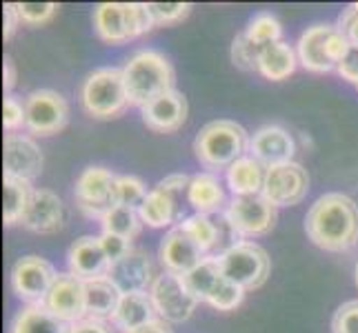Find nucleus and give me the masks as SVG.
I'll return each mask as SVG.
<instances>
[{
	"mask_svg": "<svg viewBox=\"0 0 358 333\" xmlns=\"http://www.w3.org/2000/svg\"><path fill=\"white\" fill-rule=\"evenodd\" d=\"M225 218L236 236H265L276 225V207L263 193L234 195Z\"/></svg>",
	"mask_w": 358,
	"mask_h": 333,
	"instance_id": "obj_11",
	"label": "nucleus"
},
{
	"mask_svg": "<svg viewBox=\"0 0 358 333\" xmlns=\"http://www.w3.org/2000/svg\"><path fill=\"white\" fill-rule=\"evenodd\" d=\"M156 318H158V311L154 306L150 291L125 293V295H120V302L112 316V325L120 331L129 333L134 329H141L145 325L154 323Z\"/></svg>",
	"mask_w": 358,
	"mask_h": 333,
	"instance_id": "obj_22",
	"label": "nucleus"
},
{
	"mask_svg": "<svg viewBox=\"0 0 358 333\" xmlns=\"http://www.w3.org/2000/svg\"><path fill=\"white\" fill-rule=\"evenodd\" d=\"M9 333H69V325L56 318L45 304H27L16 313Z\"/></svg>",
	"mask_w": 358,
	"mask_h": 333,
	"instance_id": "obj_27",
	"label": "nucleus"
},
{
	"mask_svg": "<svg viewBox=\"0 0 358 333\" xmlns=\"http://www.w3.org/2000/svg\"><path fill=\"white\" fill-rule=\"evenodd\" d=\"M120 302V291L114 282L105 278L85 280V304H87V318L94 320H112L116 306Z\"/></svg>",
	"mask_w": 358,
	"mask_h": 333,
	"instance_id": "obj_28",
	"label": "nucleus"
},
{
	"mask_svg": "<svg viewBox=\"0 0 358 333\" xmlns=\"http://www.w3.org/2000/svg\"><path fill=\"white\" fill-rule=\"evenodd\" d=\"M101 225H103V233H114V236H120L131 242L141 233L145 222L138 214V209L116 205L112 212L101 220Z\"/></svg>",
	"mask_w": 358,
	"mask_h": 333,
	"instance_id": "obj_31",
	"label": "nucleus"
},
{
	"mask_svg": "<svg viewBox=\"0 0 358 333\" xmlns=\"http://www.w3.org/2000/svg\"><path fill=\"white\" fill-rule=\"evenodd\" d=\"M261 49L263 47L254 45L250 38H247L245 31L238 34L231 43L234 65H236L238 69H245V71H258V56H261Z\"/></svg>",
	"mask_w": 358,
	"mask_h": 333,
	"instance_id": "obj_36",
	"label": "nucleus"
},
{
	"mask_svg": "<svg viewBox=\"0 0 358 333\" xmlns=\"http://www.w3.org/2000/svg\"><path fill=\"white\" fill-rule=\"evenodd\" d=\"M180 225L205 253L212 251L214 246H218L220 242H223L220 240V236H223V233H220V225L205 214H194L189 218H185Z\"/></svg>",
	"mask_w": 358,
	"mask_h": 333,
	"instance_id": "obj_32",
	"label": "nucleus"
},
{
	"mask_svg": "<svg viewBox=\"0 0 358 333\" xmlns=\"http://www.w3.org/2000/svg\"><path fill=\"white\" fill-rule=\"evenodd\" d=\"M69 333H112L107 329L103 320H94V318H85L80 323L69 325Z\"/></svg>",
	"mask_w": 358,
	"mask_h": 333,
	"instance_id": "obj_44",
	"label": "nucleus"
},
{
	"mask_svg": "<svg viewBox=\"0 0 358 333\" xmlns=\"http://www.w3.org/2000/svg\"><path fill=\"white\" fill-rule=\"evenodd\" d=\"M356 89H358V87H356Z\"/></svg>",
	"mask_w": 358,
	"mask_h": 333,
	"instance_id": "obj_50",
	"label": "nucleus"
},
{
	"mask_svg": "<svg viewBox=\"0 0 358 333\" xmlns=\"http://www.w3.org/2000/svg\"><path fill=\"white\" fill-rule=\"evenodd\" d=\"M158 258H160V265L165 267V271L185 276L196 265H201L207 256L201 246L194 242L189 233L182 229V225H176L174 229H169L165 233V238L160 242V249H158Z\"/></svg>",
	"mask_w": 358,
	"mask_h": 333,
	"instance_id": "obj_17",
	"label": "nucleus"
},
{
	"mask_svg": "<svg viewBox=\"0 0 358 333\" xmlns=\"http://www.w3.org/2000/svg\"><path fill=\"white\" fill-rule=\"evenodd\" d=\"M67 265L69 274L78 276L80 280L105 278L109 267H112L98 236H83L73 242L67 253Z\"/></svg>",
	"mask_w": 358,
	"mask_h": 333,
	"instance_id": "obj_20",
	"label": "nucleus"
},
{
	"mask_svg": "<svg viewBox=\"0 0 358 333\" xmlns=\"http://www.w3.org/2000/svg\"><path fill=\"white\" fill-rule=\"evenodd\" d=\"M3 87L5 91H11L14 89V84H16V65H14V60H11V56H5L3 60Z\"/></svg>",
	"mask_w": 358,
	"mask_h": 333,
	"instance_id": "obj_46",
	"label": "nucleus"
},
{
	"mask_svg": "<svg viewBox=\"0 0 358 333\" xmlns=\"http://www.w3.org/2000/svg\"><path fill=\"white\" fill-rule=\"evenodd\" d=\"M180 195L182 193L169 191L165 187H160V184H156V187L147 193L143 205L138 207V214L145 225L160 229V227H169V225H174V222H178L180 220V205H178Z\"/></svg>",
	"mask_w": 358,
	"mask_h": 333,
	"instance_id": "obj_23",
	"label": "nucleus"
},
{
	"mask_svg": "<svg viewBox=\"0 0 358 333\" xmlns=\"http://www.w3.org/2000/svg\"><path fill=\"white\" fill-rule=\"evenodd\" d=\"M182 280L196 300L207 302L212 298V293L216 291V287L225 280L218 256H207L201 265H196L192 271H187V274L182 276Z\"/></svg>",
	"mask_w": 358,
	"mask_h": 333,
	"instance_id": "obj_29",
	"label": "nucleus"
},
{
	"mask_svg": "<svg viewBox=\"0 0 358 333\" xmlns=\"http://www.w3.org/2000/svg\"><path fill=\"white\" fill-rule=\"evenodd\" d=\"M305 231L318 249L348 251L358 242V205L343 193H325L312 205Z\"/></svg>",
	"mask_w": 358,
	"mask_h": 333,
	"instance_id": "obj_1",
	"label": "nucleus"
},
{
	"mask_svg": "<svg viewBox=\"0 0 358 333\" xmlns=\"http://www.w3.org/2000/svg\"><path fill=\"white\" fill-rule=\"evenodd\" d=\"M310 191V176L299 163H285L276 167H267L263 195L274 207L299 205Z\"/></svg>",
	"mask_w": 358,
	"mask_h": 333,
	"instance_id": "obj_13",
	"label": "nucleus"
},
{
	"mask_svg": "<svg viewBox=\"0 0 358 333\" xmlns=\"http://www.w3.org/2000/svg\"><path fill=\"white\" fill-rule=\"evenodd\" d=\"M58 274L41 256H24L11 269V289L27 304H43Z\"/></svg>",
	"mask_w": 358,
	"mask_h": 333,
	"instance_id": "obj_12",
	"label": "nucleus"
},
{
	"mask_svg": "<svg viewBox=\"0 0 358 333\" xmlns=\"http://www.w3.org/2000/svg\"><path fill=\"white\" fill-rule=\"evenodd\" d=\"M250 133L234 120H212L199 131L194 140L196 160L209 169V174L229 169L250 149Z\"/></svg>",
	"mask_w": 358,
	"mask_h": 333,
	"instance_id": "obj_3",
	"label": "nucleus"
},
{
	"mask_svg": "<svg viewBox=\"0 0 358 333\" xmlns=\"http://www.w3.org/2000/svg\"><path fill=\"white\" fill-rule=\"evenodd\" d=\"M348 38L341 34L336 24H314L307 27L299 43H296V56L299 63L314 73H327L341 65V60L350 52Z\"/></svg>",
	"mask_w": 358,
	"mask_h": 333,
	"instance_id": "obj_6",
	"label": "nucleus"
},
{
	"mask_svg": "<svg viewBox=\"0 0 358 333\" xmlns=\"http://www.w3.org/2000/svg\"><path fill=\"white\" fill-rule=\"evenodd\" d=\"M3 18H5V29H3V36H5V40H9L11 36H14L16 27L20 24L18 14L14 11V5H11V3H7V5L3 7Z\"/></svg>",
	"mask_w": 358,
	"mask_h": 333,
	"instance_id": "obj_45",
	"label": "nucleus"
},
{
	"mask_svg": "<svg viewBox=\"0 0 358 333\" xmlns=\"http://www.w3.org/2000/svg\"><path fill=\"white\" fill-rule=\"evenodd\" d=\"M331 331L358 333V300H350L338 306L334 318H331Z\"/></svg>",
	"mask_w": 358,
	"mask_h": 333,
	"instance_id": "obj_40",
	"label": "nucleus"
},
{
	"mask_svg": "<svg viewBox=\"0 0 358 333\" xmlns=\"http://www.w3.org/2000/svg\"><path fill=\"white\" fill-rule=\"evenodd\" d=\"M24 114L27 129L31 135H54L67 127L69 105L54 89H34L24 98Z\"/></svg>",
	"mask_w": 358,
	"mask_h": 333,
	"instance_id": "obj_9",
	"label": "nucleus"
},
{
	"mask_svg": "<svg viewBox=\"0 0 358 333\" xmlns=\"http://www.w3.org/2000/svg\"><path fill=\"white\" fill-rule=\"evenodd\" d=\"M243 298H245V289L241 285H236V282L225 278L216 287V291L212 293V298L207 300V304H212L218 311H231L243 302Z\"/></svg>",
	"mask_w": 358,
	"mask_h": 333,
	"instance_id": "obj_37",
	"label": "nucleus"
},
{
	"mask_svg": "<svg viewBox=\"0 0 358 333\" xmlns=\"http://www.w3.org/2000/svg\"><path fill=\"white\" fill-rule=\"evenodd\" d=\"M122 78H125L129 105L141 109L174 89V67L169 58L156 49H141L129 56L122 65Z\"/></svg>",
	"mask_w": 358,
	"mask_h": 333,
	"instance_id": "obj_2",
	"label": "nucleus"
},
{
	"mask_svg": "<svg viewBox=\"0 0 358 333\" xmlns=\"http://www.w3.org/2000/svg\"><path fill=\"white\" fill-rule=\"evenodd\" d=\"M80 107L85 114L98 120H112L118 118L129 105V96L122 78V69L118 67H101L92 71L83 80L80 89Z\"/></svg>",
	"mask_w": 358,
	"mask_h": 333,
	"instance_id": "obj_4",
	"label": "nucleus"
},
{
	"mask_svg": "<svg viewBox=\"0 0 358 333\" xmlns=\"http://www.w3.org/2000/svg\"><path fill=\"white\" fill-rule=\"evenodd\" d=\"M43 304L67 325L80 323V320L87 318L85 280H80L73 274H58V278L52 285V289H49Z\"/></svg>",
	"mask_w": 358,
	"mask_h": 333,
	"instance_id": "obj_15",
	"label": "nucleus"
},
{
	"mask_svg": "<svg viewBox=\"0 0 358 333\" xmlns=\"http://www.w3.org/2000/svg\"><path fill=\"white\" fill-rule=\"evenodd\" d=\"M11 5H14V11L18 14V20L22 24H31V27L47 24L58 14L56 3H11Z\"/></svg>",
	"mask_w": 358,
	"mask_h": 333,
	"instance_id": "obj_35",
	"label": "nucleus"
},
{
	"mask_svg": "<svg viewBox=\"0 0 358 333\" xmlns=\"http://www.w3.org/2000/svg\"><path fill=\"white\" fill-rule=\"evenodd\" d=\"M356 287H358V262H356Z\"/></svg>",
	"mask_w": 358,
	"mask_h": 333,
	"instance_id": "obj_48",
	"label": "nucleus"
},
{
	"mask_svg": "<svg viewBox=\"0 0 358 333\" xmlns=\"http://www.w3.org/2000/svg\"><path fill=\"white\" fill-rule=\"evenodd\" d=\"M101 244H103V249H105V253H107V258H109V262H116V260H120L122 256L125 253H129V240H125V238H120V236H114V233H101Z\"/></svg>",
	"mask_w": 358,
	"mask_h": 333,
	"instance_id": "obj_41",
	"label": "nucleus"
},
{
	"mask_svg": "<svg viewBox=\"0 0 358 333\" xmlns=\"http://www.w3.org/2000/svg\"><path fill=\"white\" fill-rule=\"evenodd\" d=\"M129 333H174V331H171L169 323H165V320L156 318L154 323L145 325V327H141V329H134V331H129Z\"/></svg>",
	"mask_w": 358,
	"mask_h": 333,
	"instance_id": "obj_47",
	"label": "nucleus"
},
{
	"mask_svg": "<svg viewBox=\"0 0 358 333\" xmlns=\"http://www.w3.org/2000/svg\"><path fill=\"white\" fill-rule=\"evenodd\" d=\"M3 125L7 133H16L20 127L27 125V114H24V103H20L16 96L7 94L3 101Z\"/></svg>",
	"mask_w": 358,
	"mask_h": 333,
	"instance_id": "obj_39",
	"label": "nucleus"
},
{
	"mask_svg": "<svg viewBox=\"0 0 358 333\" xmlns=\"http://www.w3.org/2000/svg\"><path fill=\"white\" fill-rule=\"evenodd\" d=\"M3 163H5V178H16L31 182L41 176L43 171V151L29 135L22 133H7L3 147Z\"/></svg>",
	"mask_w": 358,
	"mask_h": 333,
	"instance_id": "obj_16",
	"label": "nucleus"
},
{
	"mask_svg": "<svg viewBox=\"0 0 358 333\" xmlns=\"http://www.w3.org/2000/svg\"><path fill=\"white\" fill-rule=\"evenodd\" d=\"M20 225L34 233H56L65 227V205L54 191L34 189L27 214Z\"/></svg>",
	"mask_w": 358,
	"mask_h": 333,
	"instance_id": "obj_19",
	"label": "nucleus"
},
{
	"mask_svg": "<svg viewBox=\"0 0 358 333\" xmlns=\"http://www.w3.org/2000/svg\"><path fill=\"white\" fill-rule=\"evenodd\" d=\"M150 295L154 300L158 318L165 320V323H185V320L192 318L196 304H199V300L194 298L187 285H185L182 276L169 274V271L156 276Z\"/></svg>",
	"mask_w": 358,
	"mask_h": 333,
	"instance_id": "obj_10",
	"label": "nucleus"
},
{
	"mask_svg": "<svg viewBox=\"0 0 358 333\" xmlns=\"http://www.w3.org/2000/svg\"><path fill=\"white\" fill-rule=\"evenodd\" d=\"M150 14L156 24H174L189 16L192 5L189 3H147Z\"/></svg>",
	"mask_w": 358,
	"mask_h": 333,
	"instance_id": "obj_38",
	"label": "nucleus"
},
{
	"mask_svg": "<svg viewBox=\"0 0 358 333\" xmlns=\"http://www.w3.org/2000/svg\"><path fill=\"white\" fill-rule=\"evenodd\" d=\"M187 202L196 209V214L212 216L218 214L225 205V189L214 174H196L187 187Z\"/></svg>",
	"mask_w": 358,
	"mask_h": 333,
	"instance_id": "obj_25",
	"label": "nucleus"
},
{
	"mask_svg": "<svg viewBox=\"0 0 358 333\" xmlns=\"http://www.w3.org/2000/svg\"><path fill=\"white\" fill-rule=\"evenodd\" d=\"M296 65H299L296 49L285 40L265 45L261 49V56H258V73L274 82L289 78L296 71Z\"/></svg>",
	"mask_w": 358,
	"mask_h": 333,
	"instance_id": "obj_24",
	"label": "nucleus"
},
{
	"mask_svg": "<svg viewBox=\"0 0 358 333\" xmlns=\"http://www.w3.org/2000/svg\"><path fill=\"white\" fill-rule=\"evenodd\" d=\"M147 187L141 178L136 176H118L116 178V202L122 207L138 209L143 200L147 198Z\"/></svg>",
	"mask_w": 358,
	"mask_h": 333,
	"instance_id": "obj_34",
	"label": "nucleus"
},
{
	"mask_svg": "<svg viewBox=\"0 0 358 333\" xmlns=\"http://www.w3.org/2000/svg\"><path fill=\"white\" fill-rule=\"evenodd\" d=\"M336 71H338V76L343 80H348V82H352L358 87V47H350L348 56L341 60V65L336 67Z\"/></svg>",
	"mask_w": 358,
	"mask_h": 333,
	"instance_id": "obj_43",
	"label": "nucleus"
},
{
	"mask_svg": "<svg viewBox=\"0 0 358 333\" xmlns=\"http://www.w3.org/2000/svg\"><path fill=\"white\" fill-rule=\"evenodd\" d=\"M336 27L341 29V34L348 38L352 47H358V11L352 5L348 9H343Z\"/></svg>",
	"mask_w": 358,
	"mask_h": 333,
	"instance_id": "obj_42",
	"label": "nucleus"
},
{
	"mask_svg": "<svg viewBox=\"0 0 358 333\" xmlns=\"http://www.w3.org/2000/svg\"><path fill=\"white\" fill-rule=\"evenodd\" d=\"M352 7H354V9H356V11H358V3H354V5H352Z\"/></svg>",
	"mask_w": 358,
	"mask_h": 333,
	"instance_id": "obj_49",
	"label": "nucleus"
},
{
	"mask_svg": "<svg viewBox=\"0 0 358 333\" xmlns=\"http://www.w3.org/2000/svg\"><path fill=\"white\" fill-rule=\"evenodd\" d=\"M5 187V205H3V218L5 225H18L22 216L27 214V207L31 202V182L16 180V178H5L3 180Z\"/></svg>",
	"mask_w": 358,
	"mask_h": 333,
	"instance_id": "obj_30",
	"label": "nucleus"
},
{
	"mask_svg": "<svg viewBox=\"0 0 358 333\" xmlns=\"http://www.w3.org/2000/svg\"><path fill=\"white\" fill-rule=\"evenodd\" d=\"M250 151H252V158H256L258 163H263L265 167H276V165L292 163L296 145L287 129L267 125L252 135Z\"/></svg>",
	"mask_w": 358,
	"mask_h": 333,
	"instance_id": "obj_21",
	"label": "nucleus"
},
{
	"mask_svg": "<svg viewBox=\"0 0 358 333\" xmlns=\"http://www.w3.org/2000/svg\"><path fill=\"white\" fill-rule=\"evenodd\" d=\"M218 260L225 278L241 285L245 291L263 287L269 278V256L256 242H234L218 256Z\"/></svg>",
	"mask_w": 358,
	"mask_h": 333,
	"instance_id": "obj_7",
	"label": "nucleus"
},
{
	"mask_svg": "<svg viewBox=\"0 0 358 333\" xmlns=\"http://www.w3.org/2000/svg\"><path fill=\"white\" fill-rule=\"evenodd\" d=\"M187 98H185L178 89H171L163 94L150 105L141 109L145 127L154 133H174L178 131L185 120H187Z\"/></svg>",
	"mask_w": 358,
	"mask_h": 333,
	"instance_id": "obj_18",
	"label": "nucleus"
},
{
	"mask_svg": "<svg viewBox=\"0 0 358 333\" xmlns=\"http://www.w3.org/2000/svg\"><path fill=\"white\" fill-rule=\"evenodd\" d=\"M107 278L114 282V287L120 291V295L150 291L156 280L150 251L134 249L131 246L129 253H125L120 260H116L112 267H109Z\"/></svg>",
	"mask_w": 358,
	"mask_h": 333,
	"instance_id": "obj_14",
	"label": "nucleus"
},
{
	"mask_svg": "<svg viewBox=\"0 0 358 333\" xmlns=\"http://www.w3.org/2000/svg\"><path fill=\"white\" fill-rule=\"evenodd\" d=\"M116 174L107 167H87L76 180L73 198L78 209L90 218H105L116 202Z\"/></svg>",
	"mask_w": 358,
	"mask_h": 333,
	"instance_id": "obj_8",
	"label": "nucleus"
},
{
	"mask_svg": "<svg viewBox=\"0 0 358 333\" xmlns=\"http://www.w3.org/2000/svg\"><path fill=\"white\" fill-rule=\"evenodd\" d=\"M152 27L156 22L145 3H101L94 9V29L107 45H125Z\"/></svg>",
	"mask_w": 358,
	"mask_h": 333,
	"instance_id": "obj_5",
	"label": "nucleus"
},
{
	"mask_svg": "<svg viewBox=\"0 0 358 333\" xmlns=\"http://www.w3.org/2000/svg\"><path fill=\"white\" fill-rule=\"evenodd\" d=\"M267 167L252 156H243L227 169V184L234 195H258L265 187Z\"/></svg>",
	"mask_w": 358,
	"mask_h": 333,
	"instance_id": "obj_26",
	"label": "nucleus"
},
{
	"mask_svg": "<svg viewBox=\"0 0 358 333\" xmlns=\"http://www.w3.org/2000/svg\"><path fill=\"white\" fill-rule=\"evenodd\" d=\"M245 36L250 38L254 45L258 47H265V45H271V43H278L280 36H282V27H280V20L269 14V11H261V14H256L250 24H247L245 29Z\"/></svg>",
	"mask_w": 358,
	"mask_h": 333,
	"instance_id": "obj_33",
	"label": "nucleus"
}]
</instances>
